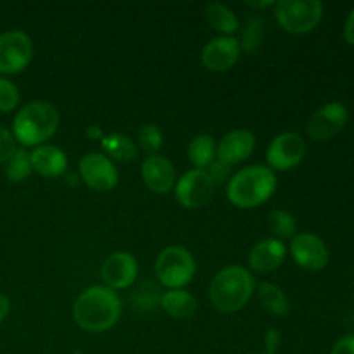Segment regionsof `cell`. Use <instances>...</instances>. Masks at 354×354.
I'll return each instance as SVG.
<instances>
[{
  "mask_svg": "<svg viewBox=\"0 0 354 354\" xmlns=\"http://www.w3.org/2000/svg\"><path fill=\"white\" fill-rule=\"evenodd\" d=\"M31 168L38 175L47 176V178H57L64 175L66 166H68V158L64 152L55 145H38L30 154Z\"/></svg>",
  "mask_w": 354,
  "mask_h": 354,
  "instance_id": "ac0fdd59",
  "label": "cell"
},
{
  "mask_svg": "<svg viewBox=\"0 0 354 354\" xmlns=\"http://www.w3.org/2000/svg\"><path fill=\"white\" fill-rule=\"evenodd\" d=\"M292 258L308 272L324 270L328 263V249L320 237L313 234H297L290 242Z\"/></svg>",
  "mask_w": 354,
  "mask_h": 354,
  "instance_id": "7c38bea8",
  "label": "cell"
},
{
  "mask_svg": "<svg viewBox=\"0 0 354 354\" xmlns=\"http://www.w3.org/2000/svg\"><path fill=\"white\" fill-rule=\"evenodd\" d=\"M80 175L82 180L93 190L107 192L118 185L120 173L107 156L104 154H86L80 161Z\"/></svg>",
  "mask_w": 354,
  "mask_h": 354,
  "instance_id": "30bf717a",
  "label": "cell"
},
{
  "mask_svg": "<svg viewBox=\"0 0 354 354\" xmlns=\"http://www.w3.org/2000/svg\"><path fill=\"white\" fill-rule=\"evenodd\" d=\"M258 292L263 308L272 315L283 317L289 311V299H287L286 292L279 286L272 282H263L259 283Z\"/></svg>",
  "mask_w": 354,
  "mask_h": 354,
  "instance_id": "603a6c76",
  "label": "cell"
},
{
  "mask_svg": "<svg viewBox=\"0 0 354 354\" xmlns=\"http://www.w3.org/2000/svg\"><path fill=\"white\" fill-rule=\"evenodd\" d=\"M277 189V176L268 166H249L232 176L227 197L237 207H256L268 201Z\"/></svg>",
  "mask_w": 354,
  "mask_h": 354,
  "instance_id": "3957f363",
  "label": "cell"
},
{
  "mask_svg": "<svg viewBox=\"0 0 354 354\" xmlns=\"http://www.w3.org/2000/svg\"><path fill=\"white\" fill-rule=\"evenodd\" d=\"M19 104V90L7 78L0 76V113H10Z\"/></svg>",
  "mask_w": 354,
  "mask_h": 354,
  "instance_id": "f1b7e54d",
  "label": "cell"
},
{
  "mask_svg": "<svg viewBox=\"0 0 354 354\" xmlns=\"http://www.w3.org/2000/svg\"><path fill=\"white\" fill-rule=\"evenodd\" d=\"M287 256L286 244L279 239H265L252 248L249 265L254 272L270 273L279 268Z\"/></svg>",
  "mask_w": 354,
  "mask_h": 354,
  "instance_id": "e0dca14e",
  "label": "cell"
},
{
  "mask_svg": "<svg viewBox=\"0 0 354 354\" xmlns=\"http://www.w3.org/2000/svg\"><path fill=\"white\" fill-rule=\"evenodd\" d=\"M14 152H16V138L9 130L0 127V162H6Z\"/></svg>",
  "mask_w": 354,
  "mask_h": 354,
  "instance_id": "f546056e",
  "label": "cell"
},
{
  "mask_svg": "<svg viewBox=\"0 0 354 354\" xmlns=\"http://www.w3.org/2000/svg\"><path fill=\"white\" fill-rule=\"evenodd\" d=\"M248 6L256 7V9H265V7L275 6V2L273 0H266V2H248Z\"/></svg>",
  "mask_w": 354,
  "mask_h": 354,
  "instance_id": "8d00e7d4",
  "label": "cell"
},
{
  "mask_svg": "<svg viewBox=\"0 0 354 354\" xmlns=\"http://www.w3.org/2000/svg\"><path fill=\"white\" fill-rule=\"evenodd\" d=\"M206 171L209 173V176L213 178L214 185H216V183H223L225 180L228 178V175H230V166L223 165V162L218 161L216 159V161H213L209 166H207Z\"/></svg>",
  "mask_w": 354,
  "mask_h": 354,
  "instance_id": "4dcf8cb0",
  "label": "cell"
},
{
  "mask_svg": "<svg viewBox=\"0 0 354 354\" xmlns=\"http://www.w3.org/2000/svg\"><path fill=\"white\" fill-rule=\"evenodd\" d=\"M138 144L149 156H156L162 145V131L156 124H144L138 131Z\"/></svg>",
  "mask_w": 354,
  "mask_h": 354,
  "instance_id": "83f0119b",
  "label": "cell"
},
{
  "mask_svg": "<svg viewBox=\"0 0 354 354\" xmlns=\"http://www.w3.org/2000/svg\"><path fill=\"white\" fill-rule=\"evenodd\" d=\"M196 273L194 256L182 245H169L162 249L156 259V275L168 289H182L192 282Z\"/></svg>",
  "mask_w": 354,
  "mask_h": 354,
  "instance_id": "5b68a950",
  "label": "cell"
},
{
  "mask_svg": "<svg viewBox=\"0 0 354 354\" xmlns=\"http://www.w3.org/2000/svg\"><path fill=\"white\" fill-rule=\"evenodd\" d=\"M59 113L52 104L35 100L21 107L14 118L12 135L23 145H40L55 133Z\"/></svg>",
  "mask_w": 354,
  "mask_h": 354,
  "instance_id": "277c9868",
  "label": "cell"
},
{
  "mask_svg": "<svg viewBox=\"0 0 354 354\" xmlns=\"http://www.w3.org/2000/svg\"><path fill=\"white\" fill-rule=\"evenodd\" d=\"M254 135L248 130H234L225 135L218 144V161L227 166H234L248 159L254 151Z\"/></svg>",
  "mask_w": 354,
  "mask_h": 354,
  "instance_id": "9a60e30c",
  "label": "cell"
},
{
  "mask_svg": "<svg viewBox=\"0 0 354 354\" xmlns=\"http://www.w3.org/2000/svg\"><path fill=\"white\" fill-rule=\"evenodd\" d=\"M138 275V263L130 252H114L104 261L100 268V277L106 287L113 290L128 289L133 286Z\"/></svg>",
  "mask_w": 354,
  "mask_h": 354,
  "instance_id": "4fadbf2b",
  "label": "cell"
},
{
  "mask_svg": "<svg viewBox=\"0 0 354 354\" xmlns=\"http://www.w3.org/2000/svg\"><path fill=\"white\" fill-rule=\"evenodd\" d=\"M261 354H268V353H261Z\"/></svg>",
  "mask_w": 354,
  "mask_h": 354,
  "instance_id": "f35d334b",
  "label": "cell"
},
{
  "mask_svg": "<svg viewBox=\"0 0 354 354\" xmlns=\"http://www.w3.org/2000/svg\"><path fill=\"white\" fill-rule=\"evenodd\" d=\"M102 149L107 152V158H113L121 162H130L137 158V147L133 140L123 133H111L102 138Z\"/></svg>",
  "mask_w": 354,
  "mask_h": 354,
  "instance_id": "ffe728a7",
  "label": "cell"
},
{
  "mask_svg": "<svg viewBox=\"0 0 354 354\" xmlns=\"http://www.w3.org/2000/svg\"><path fill=\"white\" fill-rule=\"evenodd\" d=\"M161 297L162 294L159 292V287L151 280L138 283L130 294L131 304L138 311H154L156 308L161 306Z\"/></svg>",
  "mask_w": 354,
  "mask_h": 354,
  "instance_id": "cb8c5ba5",
  "label": "cell"
},
{
  "mask_svg": "<svg viewBox=\"0 0 354 354\" xmlns=\"http://www.w3.org/2000/svg\"><path fill=\"white\" fill-rule=\"evenodd\" d=\"M73 354H85V353H82V351H76V353H73Z\"/></svg>",
  "mask_w": 354,
  "mask_h": 354,
  "instance_id": "74e56055",
  "label": "cell"
},
{
  "mask_svg": "<svg viewBox=\"0 0 354 354\" xmlns=\"http://www.w3.org/2000/svg\"><path fill=\"white\" fill-rule=\"evenodd\" d=\"M239 54H241V45H239L237 38L220 37L213 38L203 48L201 61H203L204 68L209 71L223 73L235 66V62L239 61Z\"/></svg>",
  "mask_w": 354,
  "mask_h": 354,
  "instance_id": "5bb4252c",
  "label": "cell"
},
{
  "mask_svg": "<svg viewBox=\"0 0 354 354\" xmlns=\"http://www.w3.org/2000/svg\"><path fill=\"white\" fill-rule=\"evenodd\" d=\"M304 152H306V144L299 135L292 133V131L280 133L279 137L273 138L266 151L268 168L280 169V171L294 168L303 161Z\"/></svg>",
  "mask_w": 354,
  "mask_h": 354,
  "instance_id": "9c48e42d",
  "label": "cell"
},
{
  "mask_svg": "<svg viewBox=\"0 0 354 354\" xmlns=\"http://www.w3.org/2000/svg\"><path fill=\"white\" fill-rule=\"evenodd\" d=\"M161 306L169 317L185 320V318L194 317L197 311V301L190 292L183 289H169L162 294Z\"/></svg>",
  "mask_w": 354,
  "mask_h": 354,
  "instance_id": "d6986e66",
  "label": "cell"
},
{
  "mask_svg": "<svg viewBox=\"0 0 354 354\" xmlns=\"http://www.w3.org/2000/svg\"><path fill=\"white\" fill-rule=\"evenodd\" d=\"M9 311H10V301L7 299L3 294H0V324L6 320L7 315H9Z\"/></svg>",
  "mask_w": 354,
  "mask_h": 354,
  "instance_id": "d590c367",
  "label": "cell"
},
{
  "mask_svg": "<svg viewBox=\"0 0 354 354\" xmlns=\"http://www.w3.org/2000/svg\"><path fill=\"white\" fill-rule=\"evenodd\" d=\"M280 346V334L277 328H268V332H266L265 335V348H266V353L268 354H273L279 349Z\"/></svg>",
  "mask_w": 354,
  "mask_h": 354,
  "instance_id": "d6a6232c",
  "label": "cell"
},
{
  "mask_svg": "<svg viewBox=\"0 0 354 354\" xmlns=\"http://www.w3.org/2000/svg\"><path fill=\"white\" fill-rule=\"evenodd\" d=\"M206 16L207 23L211 24V28L216 31H221L225 35H232L239 30V19L227 6L223 3L213 2L206 7Z\"/></svg>",
  "mask_w": 354,
  "mask_h": 354,
  "instance_id": "44dd1931",
  "label": "cell"
},
{
  "mask_svg": "<svg viewBox=\"0 0 354 354\" xmlns=\"http://www.w3.org/2000/svg\"><path fill=\"white\" fill-rule=\"evenodd\" d=\"M75 322L86 332H104L121 317V301L116 290L95 286L83 290L73 306Z\"/></svg>",
  "mask_w": 354,
  "mask_h": 354,
  "instance_id": "6da1fadb",
  "label": "cell"
},
{
  "mask_svg": "<svg viewBox=\"0 0 354 354\" xmlns=\"http://www.w3.org/2000/svg\"><path fill=\"white\" fill-rule=\"evenodd\" d=\"M33 44L24 31L14 30L0 35V75L21 73L31 61Z\"/></svg>",
  "mask_w": 354,
  "mask_h": 354,
  "instance_id": "52a82bcc",
  "label": "cell"
},
{
  "mask_svg": "<svg viewBox=\"0 0 354 354\" xmlns=\"http://www.w3.org/2000/svg\"><path fill=\"white\" fill-rule=\"evenodd\" d=\"M86 137H88L90 140H102V138L106 137V133H104V130L99 124H90V127L86 128Z\"/></svg>",
  "mask_w": 354,
  "mask_h": 354,
  "instance_id": "e575fe53",
  "label": "cell"
},
{
  "mask_svg": "<svg viewBox=\"0 0 354 354\" xmlns=\"http://www.w3.org/2000/svg\"><path fill=\"white\" fill-rule=\"evenodd\" d=\"M275 14L283 30L301 35L311 31L320 23L324 6L318 0H282L275 3Z\"/></svg>",
  "mask_w": 354,
  "mask_h": 354,
  "instance_id": "8992f818",
  "label": "cell"
},
{
  "mask_svg": "<svg viewBox=\"0 0 354 354\" xmlns=\"http://www.w3.org/2000/svg\"><path fill=\"white\" fill-rule=\"evenodd\" d=\"M3 165H6L7 180L12 183L24 182L31 175V171H33V168H31V158L24 149H16V152Z\"/></svg>",
  "mask_w": 354,
  "mask_h": 354,
  "instance_id": "d4e9b609",
  "label": "cell"
},
{
  "mask_svg": "<svg viewBox=\"0 0 354 354\" xmlns=\"http://www.w3.org/2000/svg\"><path fill=\"white\" fill-rule=\"evenodd\" d=\"M214 156H216V144L211 135H197L189 144V159L194 166H197V169H206L214 161Z\"/></svg>",
  "mask_w": 354,
  "mask_h": 354,
  "instance_id": "7402d4cb",
  "label": "cell"
},
{
  "mask_svg": "<svg viewBox=\"0 0 354 354\" xmlns=\"http://www.w3.org/2000/svg\"><path fill=\"white\" fill-rule=\"evenodd\" d=\"M332 354H354V335H346L335 342Z\"/></svg>",
  "mask_w": 354,
  "mask_h": 354,
  "instance_id": "1f68e13d",
  "label": "cell"
},
{
  "mask_svg": "<svg viewBox=\"0 0 354 354\" xmlns=\"http://www.w3.org/2000/svg\"><path fill=\"white\" fill-rule=\"evenodd\" d=\"M142 178L149 190L154 194H166L175 185V168L162 156H149L142 165Z\"/></svg>",
  "mask_w": 354,
  "mask_h": 354,
  "instance_id": "2e32d148",
  "label": "cell"
},
{
  "mask_svg": "<svg viewBox=\"0 0 354 354\" xmlns=\"http://www.w3.org/2000/svg\"><path fill=\"white\" fill-rule=\"evenodd\" d=\"M214 182L206 169H192L187 171L176 182L175 196L176 201L187 209H199L209 203L214 192Z\"/></svg>",
  "mask_w": 354,
  "mask_h": 354,
  "instance_id": "ba28073f",
  "label": "cell"
},
{
  "mask_svg": "<svg viewBox=\"0 0 354 354\" xmlns=\"http://www.w3.org/2000/svg\"><path fill=\"white\" fill-rule=\"evenodd\" d=\"M344 37L348 40V44L354 45V9L349 14L348 21H346V28H344Z\"/></svg>",
  "mask_w": 354,
  "mask_h": 354,
  "instance_id": "836d02e7",
  "label": "cell"
},
{
  "mask_svg": "<svg viewBox=\"0 0 354 354\" xmlns=\"http://www.w3.org/2000/svg\"><path fill=\"white\" fill-rule=\"evenodd\" d=\"M268 227L270 232L282 242L283 239H294V235H296V220L287 211H272L268 214Z\"/></svg>",
  "mask_w": 354,
  "mask_h": 354,
  "instance_id": "484cf974",
  "label": "cell"
},
{
  "mask_svg": "<svg viewBox=\"0 0 354 354\" xmlns=\"http://www.w3.org/2000/svg\"><path fill=\"white\" fill-rule=\"evenodd\" d=\"M348 109L341 102H328L311 116L308 123V133L313 140L324 142L330 140L335 135L341 133L342 128L348 123Z\"/></svg>",
  "mask_w": 354,
  "mask_h": 354,
  "instance_id": "8fae6325",
  "label": "cell"
},
{
  "mask_svg": "<svg viewBox=\"0 0 354 354\" xmlns=\"http://www.w3.org/2000/svg\"><path fill=\"white\" fill-rule=\"evenodd\" d=\"M265 30L266 23L263 17H252V19H249L248 26H245L244 33H242V40L239 41L242 50H245L248 54H254L259 45H261Z\"/></svg>",
  "mask_w": 354,
  "mask_h": 354,
  "instance_id": "4316f807",
  "label": "cell"
},
{
  "mask_svg": "<svg viewBox=\"0 0 354 354\" xmlns=\"http://www.w3.org/2000/svg\"><path fill=\"white\" fill-rule=\"evenodd\" d=\"M254 286V277L244 266H227L211 282V304L221 313H235L251 299Z\"/></svg>",
  "mask_w": 354,
  "mask_h": 354,
  "instance_id": "7a4b0ae2",
  "label": "cell"
}]
</instances>
